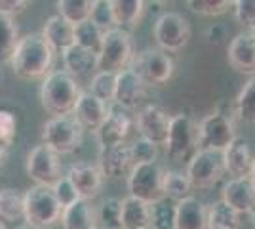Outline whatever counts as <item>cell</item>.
I'll return each mask as SVG.
<instances>
[{
    "label": "cell",
    "instance_id": "42",
    "mask_svg": "<svg viewBox=\"0 0 255 229\" xmlns=\"http://www.w3.org/2000/svg\"><path fill=\"white\" fill-rule=\"evenodd\" d=\"M52 189H53L55 199L59 201V205H61L63 208H67L69 205H73L75 201H78V195H76L75 187L71 186V182H69L67 176H63L59 182H55Z\"/></svg>",
    "mask_w": 255,
    "mask_h": 229
},
{
    "label": "cell",
    "instance_id": "48",
    "mask_svg": "<svg viewBox=\"0 0 255 229\" xmlns=\"http://www.w3.org/2000/svg\"><path fill=\"white\" fill-rule=\"evenodd\" d=\"M2 78H4V76H2V71H0V82H2Z\"/></svg>",
    "mask_w": 255,
    "mask_h": 229
},
{
    "label": "cell",
    "instance_id": "41",
    "mask_svg": "<svg viewBox=\"0 0 255 229\" xmlns=\"http://www.w3.org/2000/svg\"><path fill=\"white\" fill-rule=\"evenodd\" d=\"M234 17L248 31H255V0H236Z\"/></svg>",
    "mask_w": 255,
    "mask_h": 229
},
{
    "label": "cell",
    "instance_id": "49",
    "mask_svg": "<svg viewBox=\"0 0 255 229\" xmlns=\"http://www.w3.org/2000/svg\"><path fill=\"white\" fill-rule=\"evenodd\" d=\"M252 218H254V222H255V212H254V214H252Z\"/></svg>",
    "mask_w": 255,
    "mask_h": 229
},
{
    "label": "cell",
    "instance_id": "37",
    "mask_svg": "<svg viewBox=\"0 0 255 229\" xmlns=\"http://www.w3.org/2000/svg\"><path fill=\"white\" fill-rule=\"evenodd\" d=\"M149 229H175V205L166 199L150 205V228Z\"/></svg>",
    "mask_w": 255,
    "mask_h": 229
},
{
    "label": "cell",
    "instance_id": "33",
    "mask_svg": "<svg viewBox=\"0 0 255 229\" xmlns=\"http://www.w3.org/2000/svg\"><path fill=\"white\" fill-rule=\"evenodd\" d=\"M103 36H105V33L90 19L80 23V25H75V44L94 52L96 55H99V52H101Z\"/></svg>",
    "mask_w": 255,
    "mask_h": 229
},
{
    "label": "cell",
    "instance_id": "20",
    "mask_svg": "<svg viewBox=\"0 0 255 229\" xmlns=\"http://www.w3.org/2000/svg\"><path fill=\"white\" fill-rule=\"evenodd\" d=\"M107 113H109V105L105 101H101L90 92H82V96L78 98L73 109V117L84 130H92L96 134L97 128L107 119Z\"/></svg>",
    "mask_w": 255,
    "mask_h": 229
},
{
    "label": "cell",
    "instance_id": "36",
    "mask_svg": "<svg viewBox=\"0 0 255 229\" xmlns=\"http://www.w3.org/2000/svg\"><path fill=\"white\" fill-rule=\"evenodd\" d=\"M236 115L246 122L255 124V76H252L236 98Z\"/></svg>",
    "mask_w": 255,
    "mask_h": 229
},
{
    "label": "cell",
    "instance_id": "9",
    "mask_svg": "<svg viewBox=\"0 0 255 229\" xmlns=\"http://www.w3.org/2000/svg\"><path fill=\"white\" fill-rule=\"evenodd\" d=\"M191 23L177 11H164L152 27V36L162 52H179L191 40Z\"/></svg>",
    "mask_w": 255,
    "mask_h": 229
},
{
    "label": "cell",
    "instance_id": "35",
    "mask_svg": "<svg viewBox=\"0 0 255 229\" xmlns=\"http://www.w3.org/2000/svg\"><path fill=\"white\" fill-rule=\"evenodd\" d=\"M115 90H117V73L97 71L90 80V94H94L105 103L115 101Z\"/></svg>",
    "mask_w": 255,
    "mask_h": 229
},
{
    "label": "cell",
    "instance_id": "7",
    "mask_svg": "<svg viewBox=\"0 0 255 229\" xmlns=\"http://www.w3.org/2000/svg\"><path fill=\"white\" fill-rule=\"evenodd\" d=\"M128 69H131L147 86H164L175 71L173 59L160 48H145L137 54Z\"/></svg>",
    "mask_w": 255,
    "mask_h": 229
},
{
    "label": "cell",
    "instance_id": "10",
    "mask_svg": "<svg viewBox=\"0 0 255 229\" xmlns=\"http://www.w3.org/2000/svg\"><path fill=\"white\" fill-rule=\"evenodd\" d=\"M236 138L233 119L221 111H213L198 122V142L200 149L223 153Z\"/></svg>",
    "mask_w": 255,
    "mask_h": 229
},
{
    "label": "cell",
    "instance_id": "47",
    "mask_svg": "<svg viewBox=\"0 0 255 229\" xmlns=\"http://www.w3.org/2000/svg\"><path fill=\"white\" fill-rule=\"evenodd\" d=\"M250 180H252V184L255 187V159H254V166H252V174H250Z\"/></svg>",
    "mask_w": 255,
    "mask_h": 229
},
{
    "label": "cell",
    "instance_id": "5",
    "mask_svg": "<svg viewBox=\"0 0 255 229\" xmlns=\"http://www.w3.org/2000/svg\"><path fill=\"white\" fill-rule=\"evenodd\" d=\"M42 143L48 145L52 151L61 155H71L76 149H80L84 140V128L76 122L73 115L65 117H52L42 126Z\"/></svg>",
    "mask_w": 255,
    "mask_h": 229
},
{
    "label": "cell",
    "instance_id": "50",
    "mask_svg": "<svg viewBox=\"0 0 255 229\" xmlns=\"http://www.w3.org/2000/svg\"><path fill=\"white\" fill-rule=\"evenodd\" d=\"M25 229H34V228H25Z\"/></svg>",
    "mask_w": 255,
    "mask_h": 229
},
{
    "label": "cell",
    "instance_id": "4",
    "mask_svg": "<svg viewBox=\"0 0 255 229\" xmlns=\"http://www.w3.org/2000/svg\"><path fill=\"white\" fill-rule=\"evenodd\" d=\"M166 153L173 163H187L200 151L198 142V122L191 115H173L170 124V134L166 140Z\"/></svg>",
    "mask_w": 255,
    "mask_h": 229
},
{
    "label": "cell",
    "instance_id": "52",
    "mask_svg": "<svg viewBox=\"0 0 255 229\" xmlns=\"http://www.w3.org/2000/svg\"><path fill=\"white\" fill-rule=\"evenodd\" d=\"M97 229H101V228H97Z\"/></svg>",
    "mask_w": 255,
    "mask_h": 229
},
{
    "label": "cell",
    "instance_id": "23",
    "mask_svg": "<svg viewBox=\"0 0 255 229\" xmlns=\"http://www.w3.org/2000/svg\"><path fill=\"white\" fill-rule=\"evenodd\" d=\"M129 130H131V119L126 113L118 109H109L107 119L96 132L97 143H99V147H105V145L126 142Z\"/></svg>",
    "mask_w": 255,
    "mask_h": 229
},
{
    "label": "cell",
    "instance_id": "34",
    "mask_svg": "<svg viewBox=\"0 0 255 229\" xmlns=\"http://www.w3.org/2000/svg\"><path fill=\"white\" fill-rule=\"evenodd\" d=\"M120 214H122V201L109 197L101 201V205L96 210L97 228L101 229H122L120 226Z\"/></svg>",
    "mask_w": 255,
    "mask_h": 229
},
{
    "label": "cell",
    "instance_id": "3",
    "mask_svg": "<svg viewBox=\"0 0 255 229\" xmlns=\"http://www.w3.org/2000/svg\"><path fill=\"white\" fill-rule=\"evenodd\" d=\"M63 207L53 195L52 187L32 186L25 191V222L29 228L48 229L61 222Z\"/></svg>",
    "mask_w": 255,
    "mask_h": 229
},
{
    "label": "cell",
    "instance_id": "24",
    "mask_svg": "<svg viewBox=\"0 0 255 229\" xmlns=\"http://www.w3.org/2000/svg\"><path fill=\"white\" fill-rule=\"evenodd\" d=\"M44 40L50 44L53 54H63L75 44V25L63 19L59 13L48 17L42 29Z\"/></svg>",
    "mask_w": 255,
    "mask_h": 229
},
{
    "label": "cell",
    "instance_id": "51",
    "mask_svg": "<svg viewBox=\"0 0 255 229\" xmlns=\"http://www.w3.org/2000/svg\"><path fill=\"white\" fill-rule=\"evenodd\" d=\"M252 33H255V31H252Z\"/></svg>",
    "mask_w": 255,
    "mask_h": 229
},
{
    "label": "cell",
    "instance_id": "28",
    "mask_svg": "<svg viewBox=\"0 0 255 229\" xmlns=\"http://www.w3.org/2000/svg\"><path fill=\"white\" fill-rule=\"evenodd\" d=\"M113 13L118 29L124 27H137L143 13H145V2L143 0H111Z\"/></svg>",
    "mask_w": 255,
    "mask_h": 229
},
{
    "label": "cell",
    "instance_id": "16",
    "mask_svg": "<svg viewBox=\"0 0 255 229\" xmlns=\"http://www.w3.org/2000/svg\"><path fill=\"white\" fill-rule=\"evenodd\" d=\"M221 157H223L225 172L229 176H233V180L250 178L255 155H254V151H252L248 140L236 136L233 140V143L221 153Z\"/></svg>",
    "mask_w": 255,
    "mask_h": 229
},
{
    "label": "cell",
    "instance_id": "17",
    "mask_svg": "<svg viewBox=\"0 0 255 229\" xmlns=\"http://www.w3.org/2000/svg\"><path fill=\"white\" fill-rule=\"evenodd\" d=\"M227 61L238 73L255 75V33L244 31L236 34L229 44Z\"/></svg>",
    "mask_w": 255,
    "mask_h": 229
},
{
    "label": "cell",
    "instance_id": "6",
    "mask_svg": "<svg viewBox=\"0 0 255 229\" xmlns=\"http://www.w3.org/2000/svg\"><path fill=\"white\" fill-rule=\"evenodd\" d=\"M128 191L129 197L154 205L164 201V168L158 163L133 164L128 174Z\"/></svg>",
    "mask_w": 255,
    "mask_h": 229
},
{
    "label": "cell",
    "instance_id": "8",
    "mask_svg": "<svg viewBox=\"0 0 255 229\" xmlns=\"http://www.w3.org/2000/svg\"><path fill=\"white\" fill-rule=\"evenodd\" d=\"M133 59V40L126 29H113L103 36V46L97 55V71L120 73Z\"/></svg>",
    "mask_w": 255,
    "mask_h": 229
},
{
    "label": "cell",
    "instance_id": "43",
    "mask_svg": "<svg viewBox=\"0 0 255 229\" xmlns=\"http://www.w3.org/2000/svg\"><path fill=\"white\" fill-rule=\"evenodd\" d=\"M15 128H17L15 115L11 111L0 109V142L10 147L13 138H15Z\"/></svg>",
    "mask_w": 255,
    "mask_h": 229
},
{
    "label": "cell",
    "instance_id": "32",
    "mask_svg": "<svg viewBox=\"0 0 255 229\" xmlns=\"http://www.w3.org/2000/svg\"><path fill=\"white\" fill-rule=\"evenodd\" d=\"M192 186L189 182V178L183 174V172H177V170H164V197L170 199V201H175V205L191 197Z\"/></svg>",
    "mask_w": 255,
    "mask_h": 229
},
{
    "label": "cell",
    "instance_id": "26",
    "mask_svg": "<svg viewBox=\"0 0 255 229\" xmlns=\"http://www.w3.org/2000/svg\"><path fill=\"white\" fill-rule=\"evenodd\" d=\"M61 226L63 229H97L96 208L90 205V201L78 199L63 208Z\"/></svg>",
    "mask_w": 255,
    "mask_h": 229
},
{
    "label": "cell",
    "instance_id": "15",
    "mask_svg": "<svg viewBox=\"0 0 255 229\" xmlns=\"http://www.w3.org/2000/svg\"><path fill=\"white\" fill-rule=\"evenodd\" d=\"M67 178H69L71 186L75 187L78 199H84V201L96 199L103 186V176L99 172V168L96 164L86 163V161L73 164L69 168Z\"/></svg>",
    "mask_w": 255,
    "mask_h": 229
},
{
    "label": "cell",
    "instance_id": "38",
    "mask_svg": "<svg viewBox=\"0 0 255 229\" xmlns=\"http://www.w3.org/2000/svg\"><path fill=\"white\" fill-rule=\"evenodd\" d=\"M234 2L231 0H189L187 6L192 11L206 15V17H217V15H223L227 11L233 8Z\"/></svg>",
    "mask_w": 255,
    "mask_h": 229
},
{
    "label": "cell",
    "instance_id": "39",
    "mask_svg": "<svg viewBox=\"0 0 255 229\" xmlns=\"http://www.w3.org/2000/svg\"><path fill=\"white\" fill-rule=\"evenodd\" d=\"M90 21L96 23L103 33H109V31L117 29V21H115V13H113L111 0H96V6H94Z\"/></svg>",
    "mask_w": 255,
    "mask_h": 229
},
{
    "label": "cell",
    "instance_id": "1",
    "mask_svg": "<svg viewBox=\"0 0 255 229\" xmlns=\"http://www.w3.org/2000/svg\"><path fill=\"white\" fill-rule=\"evenodd\" d=\"M53 50L44 40L42 33L25 34L19 38V44L11 55V71L21 80H38L52 73Z\"/></svg>",
    "mask_w": 255,
    "mask_h": 229
},
{
    "label": "cell",
    "instance_id": "22",
    "mask_svg": "<svg viewBox=\"0 0 255 229\" xmlns=\"http://www.w3.org/2000/svg\"><path fill=\"white\" fill-rule=\"evenodd\" d=\"M175 229H210L208 205L196 197H187L175 205Z\"/></svg>",
    "mask_w": 255,
    "mask_h": 229
},
{
    "label": "cell",
    "instance_id": "45",
    "mask_svg": "<svg viewBox=\"0 0 255 229\" xmlns=\"http://www.w3.org/2000/svg\"><path fill=\"white\" fill-rule=\"evenodd\" d=\"M225 38V27L223 25H213L208 29V40L212 44H221Z\"/></svg>",
    "mask_w": 255,
    "mask_h": 229
},
{
    "label": "cell",
    "instance_id": "40",
    "mask_svg": "<svg viewBox=\"0 0 255 229\" xmlns=\"http://www.w3.org/2000/svg\"><path fill=\"white\" fill-rule=\"evenodd\" d=\"M129 149H131V161H133V164L156 163V159H158V145L147 142L143 138H137L135 142L129 145Z\"/></svg>",
    "mask_w": 255,
    "mask_h": 229
},
{
    "label": "cell",
    "instance_id": "53",
    "mask_svg": "<svg viewBox=\"0 0 255 229\" xmlns=\"http://www.w3.org/2000/svg\"><path fill=\"white\" fill-rule=\"evenodd\" d=\"M0 229H2V228H0Z\"/></svg>",
    "mask_w": 255,
    "mask_h": 229
},
{
    "label": "cell",
    "instance_id": "25",
    "mask_svg": "<svg viewBox=\"0 0 255 229\" xmlns=\"http://www.w3.org/2000/svg\"><path fill=\"white\" fill-rule=\"evenodd\" d=\"M61 57H63L65 71L73 78L88 76L90 73L97 71V55L78 44H73L69 50H65Z\"/></svg>",
    "mask_w": 255,
    "mask_h": 229
},
{
    "label": "cell",
    "instance_id": "14",
    "mask_svg": "<svg viewBox=\"0 0 255 229\" xmlns=\"http://www.w3.org/2000/svg\"><path fill=\"white\" fill-rule=\"evenodd\" d=\"M97 168L103 176V180H117L120 176L129 174L133 161H131V149L126 142L115 143L99 147L97 153Z\"/></svg>",
    "mask_w": 255,
    "mask_h": 229
},
{
    "label": "cell",
    "instance_id": "19",
    "mask_svg": "<svg viewBox=\"0 0 255 229\" xmlns=\"http://www.w3.org/2000/svg\"><path fill=\"white\" fill-rule=\"evenodd\" d=\"M221 193H223L221 201L231 208H234L240 216L242 214L252 216L255 212V187L250 178H240V180L227 182Z\"/></svg>",
    "mask_w": 255,
    "mask_h": 229
},
{
    "label": "cell",
    "instance_id": "31",
    "mask_svg": "<svg viewBox=\"0 0 255 229\" xmlns=\"http://www.w3.org/2000/svg\"><path fill=\"white\" fill-rule=\"evenodd\" d=\"M96 0H59L57 10L59 15L71 25H80L92 17Z\"/></svg>",
    "mask_w": 255,
    "mask_h": 229
},
{
    "label": "cell",
    "instance_id": "27",
    "mask_svg": "<svg viewBox=\"0 0 255 229\" xmlns=\"http://www.w3.org/2000/svg\"><path fill=\"white\" fill-rule=\"evenodd\" d=\"M122 229H149L150 228V207L135 197L128 195L122 199Z\"/></svg>",
    "mask_w": 255,
    "mask_h": 229
},
{
    "label": "cell",
    "instance_id": "44",
    "mask_svg": "<svg viewBox=\"0 0 255 229\" xmlns=\"http://www.w3.org/2000/svg\"><path fill=\"white\" fill-rule=\"evenodd\" d=\"M29 8V2L27 0H0V11L6 13V15H17Z\"/></svg>",
    "mask_w": 255,
    "mask_h": 229
},
{
    "label": "cell",
    "instance_id": "13",
    "mask_svg": "<svg viewBox=\"0 0 255 229\" xmlns=\"http://www.w3.org/2000/svg\"><path fill=\"white\" fill-rule=\"evenodd\" d=\"M171 117L168 111L160 105H145L137 111L135 126H137L139 138L154 143V145H166L168 134H170Z\"/></svg>",
    "mask_w": 255,
    "mask_h": 229
},
{
    "label": "cell",
    "instance_id": "18",
    "mask_svg": "<svg viewBox=\"0 0 255 229\" xmlns=\"http://www.w3.org/2000/svg\"><path fill=\"white\" fill-rule=\"evenodd\" d=\"M145 98H147V84L131 69L117 73V90H115L117 105L124 109H137Z\"/></svg>",
    "mask_w": 255,
    "mask_h": 229
},
{
    "label": "cell",
    "instance_id": "11",
    "mask_svg": "<svg viewBox=\"0 0 255 229\" xmlns=\"http://www.w3.org/2000/svg\"><path fill=\"white\" fill-rule=\"evenodd\" d=\"M27 174L32 182H36V186H46L53 187L55 182H59L63 178V166L59 161V155L55 151H52L48 145H36L34 149H31V153L27 155Z\"/></svg>",
    "mask_w": 255,
    "mask_h": 229
},
{
    "label": "cell",
    "instance_id": "46",
    "mask_svg": "<svg viewBox=\"0 0 255 229\" xmlns=\"http://www.w3.org/2000/svg\"><path fill=\"white\" fill-rule=\"evenodd\" d=\"M8 149H10V147H8L6 143L0 142V164L6 163V157H8Z\"/></svg>",
    "mask_w": 255,
    "mask_h": 229
},
{
    "label": "cell",
    "instance_id": "29",
    "mask_svg": "<svg viewBox=\"0 0 255 229\" xmlns=\"http://www.w3.org/2000/svg\"><path fill=\"white\" fill-rule=\"evenodd\" d=\"M19 27L13 17L0 11V63L11 61V55L19 44Z\"/></svg>",
    "mask_w": 255,
    "mask_h": 229
},
{
    "label": "cell",
    "instance_id": "2",
    "mask_svg": "<svg viewBox=\"0 0 255 229\" xmlns=\"http://www.w3.org/2000/svg\"><path fill=\"white\" fill-rule=\"evenodd\" d=\"M82 96L78 80L73 78L65 69H55L40 84V101L42 107L53 117L73 115L76 101Z\"/></svg>",
    "mask_w": 255,
    "mask_h": 229
},
{
    "label": "cell",
    "instance_id": "30",
    "mask_svg": "<svg viewBox=\"0 0 255 229\" xmlns=\"http://www.w3.org/2000/svg\"><path fill=\"white\" fill-rule=\"evenodd\" d=\"M208 222L210 229H240V214L225 205L223 201H215L212 205H208Z\"/></svg>",
    "mask_w": 255,
    "mask_h": 229
},
{
    "label": "cell",
    "instance_id": "12",
    "mask_svg": "<svg viewBox=\"0 0 255 229\" xmlns=\"http://www.w3.org/2000/svg\"><path fill=\"white\" fill-rule=\"evenodd\" d=\"M225 174L223 157L221 153L200 151L192 157L187 164V178L191 182L192 189H210L221 182Z\"/></svg>",
    "mask_w": 255,
    "mask_h": 229
},
{
    "label": "cell",
    "instance_id": "21",
    "mask_svg": "<svg viewBox=\"0 0 255 229\" xmlns=\"http://www.w3.org/2000/svg\"><path fill=\"white\" fill-rule=\"evenodd\" d=\"M25 222V193L4 187L0 189V228L19 229Z\"/></svg>",
    "mask_w": 255,
    "mask_h": 229
}]
</instances>
